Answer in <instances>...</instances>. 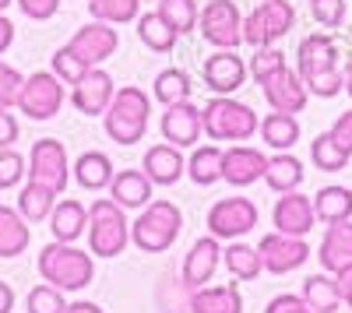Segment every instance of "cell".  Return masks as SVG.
<instances>
[{"label":"cell","instance_id":"6da1fadb","mask_svg":"<svg viewBox=\"0 0 352 313\" xmlns=\"http://www.w3.org/2000/svg\"><path fill=\"white\" fill-rule=\"evenodd\" d=\"M296 71L307 92L317 99H335L345 92V71L338 67V43L328 32H314L296 49Z\"/></svg>","mask_w":352,"mask_h":313},{"label":"cell","instance_id":"7a4b0ae2","mask_svg":"<svg viewBox=\"0 0 352 313\" xmlns=\"http://www.w3.org/2000/svg\"><path fill=\"white\" fill-rule=\"evenodd\" d=\"M39 275L46 286L60 292H81L85 286H92L96 278V261L92 250H78L74 243H46L39 250Z\"/></svg>","mask_w":352,"mask_h":313},{"label":"cell","instance_id":"3957f363","mask_svg":"<svg viewBox=\"0 0 352 313\" xmlns=\"http://www.w3.org/2000/svg\"><path fill=\"white\" fill-rule=\"evenodd\" d=\"M148 113H152V99L148 92H141L138 84H124L116 89L109 109L102 113V124H106V134L116 141V145H138L144 141V130H148Z\"/></svg>","mask_w":352,"mask_h":313},{"label":"cell","instance_id":"277c9868","mask_svg":"<svg viewBox=\"0 0 352 313\" xmlns=\"http://www.w3.org/2000/svg\"><path fill=\"white\" fill-rule=\"evenodd\" d=\"M180 229H184V211L166 197H159L148 208H141V215L131 222V243L144 253H162L180 240Z\"/></svg>","mask_w":352,"mask_h":313},{"label":"cell","instance_id":"5b68a950","mask_svg":"<svg viewBox=\"0 0 352 313\" xmlns=\"http://www.w3.org/2000/svg\"><path fill=\"white\" fill-rule=\"evenodd\" d=\"M131 243V222L113 197H99L88 208V250L92 257H120Z\"/></svg>","mask_w":352,"mask_h":313},{"label":"cell","instance_id":"8992f818","mask_svg":"<svg viewBox=\"0 0 352 313\" xmlns=\"http://www.w3.org/2000/svg\"><path fill=\"white\" fill-rule=\"evenodd\" d=\"M201 120H204V134L212 141H250L261 130L257 113L247 102H236L232 95H215L201 109Z\"/></svg>","mask_w":352,"mask_h":313},{"label":"cell","instance_id":"52a82bcc","mask_svg":"<svg viewBox=\"0 0 352 313\" xmlns=\"http://www.w3.org/2000/svg\"><path fill=\"white\" fill-rule=\"evenodd\" d=\"M197 32L215 49H236L243 43V14L236 8V0H208L201 8Z\"/></svg>","mask_w":352,"mask_h":313},{"label":"cell","instance_id":"ba28073f","mask_svg":"<svg viewBox=\"0 0 352 313\" xmlns=\"http://www.w3.org/2000/svg\"><path fill=\"white\" fill-rule=\"evenodd\" d=\"M28 180L50 187L53 194L67 190L71 162H67V148L56 137H39L32 145V152H28Z\"/></svg>","mask_w":352,"mask_h":313},{"label":"cell","instance_id":"9c48e42d","mask_svg":"<svg viewBox=\"0 0 352 313\" xmlns=\"http://www.w3.org/2000/svg\"><path fill=\"white\" fill-rule=\"evenodd\" d=\"M64 106V81L53 71H36L25 78V89L18 99V109L28 120H53Z\"/></svg>","mask_w":352,"mask_h":313},{"label":"cell","instance_id":"30bf717a","mask_svg":"<svg viewBox=\"0 0 352 313\" xmlns=\"http://www.w3.org/2000/svg\"><path fill=\"white\" fill-rule=\"evenodd\" d=\"M257 205L250 197H222V201L212 205L208 211V233L215 240H243L247 233H254L257 225Z\"/></svg>","mask_w":352,"mask_h":313},{"label":"cell","instance_id":"8fae6325","mask_svg":"<svg viewBox=\"0 0 352 313\" xmlns=\"http://www.w3.org/2000/svg\"><path fill=\"white\" fill-rule=\"evenodd\" d=\"M250 67L236 49H215L212 56H204L201 64V78H204V89L212 95H236L243 89Z\"/></svg>","mask_w":352,"mask_h":313},{"label":"cell","instance_id":"7c38bea8","mask_svg":"<svg viewBox=\"0 0 352 313\" xmlns=\"http://www.w3.org/2000/svg\"><path fill=\"white\" fill-rule=\"evenodd\" d=\"M261 261H264V271L272 275H289L310 261V243L303 236H285V233H268L261 236Z\"/></svg>","mask_w":352,"mask_h":313},{"label":"cell","instance_id":"4fadbf2b","mask_svg":"<svg viewBox=\"0 0 352 313\" xmlns=\"http://www.w3.org/2000/svg\"><path fill=\"white\" fill-rule=\"evenodd\" d=\"M261 92H264V99H268V106L275 113H292V117L303 113L307 102H310L307 81L300 78V71H292V67H282L268 81H261Z\"/></svg>","mask_w":352,"mask_h":313},{"label":"cell","instance_id":"5bb4252c","mask_svg":"<svg viewBox=\"0 0 352 313\" xmlns=\"http://www.w3.org/2000/svg\"><path fill=\"white\" fill-rule=\"evenodd\" d=\"M272 222H275V233H285V236H310L314 225H317V215H314V197L292 190V194H282L275 201V211H272Z\"/></svg>","mask_w":352,"mask_h":313},{"label":"cell","instance_id":"9a60e30c","mask_svg":"<svg viewBox=\"0 0 352 313\" xmlns=\"http://www.w3.org/2000/svg\"><path fill=\"white\" fill-rule=\"evenodd\" d=\"M159 130L169 145L176 148H197V141L204 134V120H201V109L194 102H176V106H166L162 120H159Z\"/></svg>","mask_w":352,"mask_h":313},{"label":"cell","instance_id":"2e32d148","mask_svg":"<svg viewBox=\"0 0 352 313\" xmlns=\"http://www.w3.org/2000/svg\"><path fill=\"white\" fill-rule=\"evenodd\" d=\"M67 46L81 56L88 67H99V64H106L109 56L116 53V46H120V36H116V28L106 25V21H88L85 28H78V32L71 36Z\"/></svg>","mask_w":352,"mask_h":313},{"label":"cell","instance_id":"e0dca14e","mask_svg":"<svg viewBox=\"0 0 352 313\" xmlns=\"http://www.w3.org/2000/svg\"><path fill=\"white\" fill-rule=\"evenodd\" d=\"M113 95H116L113 74H106L102 67H92L71 89V106L78 113H85V117H102V113L109 109V102H113Z\"/></svg>","mask_w":352,"mask_h":313},{"label":"cell","instance_id":"ac0fdd59","mask_svg":"<svg viewBox=\"0 0 352 313\" xmlns=\"http://www.w3.org/2000/svg\"><path fill=\"white\" fill-rule=\"evenodd\" d=\"M268 169V155L250 148V145H232L226 148V159H222V180L229 187H250L264 176Z\"/></svg>","mask_w":352,"mask_h":313},{"label":"cell","instance_id":"d6986e66","mask_svg":"<svg viewBox=\"0 0 352 313\" xmlns=\"http://www.w3.org/2000/svg\"><path fill=\"white\" fill-rule=\"evenodd\" d=\"M219 264H222V246H219V240L208 233V236H201L194 246H190V253H187V261H184V286L194 292V289H201V286H208V281L215 278V271H219Z\"/></svg>","mask_w":352,"mask_h":313},{"label":"cell","instance_id":"ffe728a7","mask_svg":"<svg viewBox=\"0 0 352 313\" xmlns=\"http://www.w3.org/2000/svg\"><path fill=\"white\" fill-rule=\"evenodd\" d=\"M141 169L148 173V180L155 187H173V183H180L187 176V159L180 155V148L166 141V145H152L148 152H144Z\"/></svg>","mask_w":352,"mask_h":313},{"label":"cell","instance_id":"44dd1931","mask_svg":"<svg viewBox=\"0 0 352 313\" xmlns=\"http://www.w3.org/2000/svg\"><path fill=\"white\" fill-rule=\"evenodd\" d=\"M317 261L328 275H338L342 268L352 264V218L328 225L324 240H320V246H317Z\"/></svg>","mask_w":352,"mask_h":313},{"label":"cell","instance_id":"7402d4cb","mask_svg":"<svg viewBox=\"0 0 352 313\" xmlns=\"http://www.w3.org/2000/svg\"><path fill=\"white\" fill-rule=\"evenodd\" d=\"M152 180L144 169H120L109 183V197L120 208H148L152 205Z\"/></svg>","mask_w":352,"mask_h":313},{"label":"cell","instance_id":"603a6c76","mask_svg":"<svg viewBox=\"0 0 352 313\" xmlns=\"http://www.w3.org/2000/svg\"><path fill=\"white\" fill-rule=\"evenodd\" d=\"M50 233L56 243H74L88 233V208L81 201H74V197H67V201H56L53 215H50Z\"/></svg>","mask_w":352,"mask_h":313},{"label":"cell","instance_id":"cb8c5ba5","mask_svg":"<svg viewBox=\"0 0 352 313\" xmlns=\"http://www.w3.org/2000/svg\"><path fill=\"white\" fill-rule=\"evenodd\" d=\"M190 313H243V296L236 289V281L194 289L190 292Z\"/></svg>","mask_w":352,"mask_h":313},{"label":"cell","instance_id":"d4e9b609","mask_svg":"<svg viewBox=\"0 0 352 313\" xmlns=\"http://www.w3.org/2000/svg\"><path fill=\"white\" fill-rule=\"evenodd\" d=\"M303 162L292 152H278L268 159V169H264V183H268L275 194H292L303 187Z\"/></svg>","mask_w":352,"mask_h":313},{"label":"cell","instance_id":"484cf974","mask_svg":"<svg viewBox=\"0 0 352 313\" xmlns=\"http://www.w3.org/2000/svg\"><path fill=\"white\" fill-rule=\"evenodd\" d=\"M303 303L314 313H335L342 306V289H338V278H331L328 271L320 275H307L303 278Z\"/></svg>","mask_w":352,"mask_h":313},{"label":"cell","instance_id":"4316f807","mask_svg":"<svg viewBox=\"0 0 352 313\" xmlns=\"http://www.w3.org/2000/svg\"><path fill=\"white\" fill-rule=\"evenodd\" d=\"M300 120L292 117V113H268V117L261 120V141L275 152H292V145L300 141Z\"/></svg>","mask_w":352,"mask_h":313},{"label":"cell","instance_id":"83f0119b","mask_svg":"<svg viewBox=\"0 0 352 313\" xmlns=\"http://www.w3.org/2000/svg\"><path fill=\"white\" fill-rule=\"evenodd\" d=\"M28 240H32V229L21 218V211L0 205V257H18V253H25Z\"/></svg>","mask_w":352,"mask_h":313},{"label":"cell","instance_id":"f1b7e54d","mask_svg":"<svg viewBox=\"0 0 352 313\" xmlns=\"http://www.w3.org/2000/svg\"><path fill=\"white\" fill-rule=\"evenodd\" d=\"M113 176H116V169H113L106 152H85L74 162V180L85 190H106L113 183Z\"/></svg>","mask_w":352,"mask_h":313},{"label":"cell","instance_id":"f546056e","mask_svg":"<svg viewBox=\"0 0 352 313\" xmlns=\"http://www.w3.org/2000/svg\"><path fill=\"white\" fill-rule=\"evenodd\" d=\"M222 159H226V148L219 145H197L187 159V176L197 183V187H212L222 180Z\"/></svg>","mask_w":352,"mask_h":313},{"label":"cell","instance_id":"4dcf8cb0","mask_svg":"<svg viewBox=\"0 0 352 313\" xmlns=\"http://www.w3.org/2000/svg\"><path fill=\"white\" fill-rule=\"evenodd\" d=\"M314 215H317V222H324V225L352 218V190L349 187H335V183L320 187L314 194Z\"/></svg>","mask_w":352,"mask_h":313},{"label":"cell","instance_id":"1f68e13d","mask_svg":"<svg viewBox=\"0 0 352 313\" xmlns=\"http://www.w3.org/2000/svg\"><path fill=\"white\" fill-rule=\"evenodd\" d=\"M138 39L148 46L152 53H173L176 39H180V32L159 14V11H148L138 18Z\"/></svg>","mask_w":352,"mask_h":313},{"label":"cell","instance_id":"d6a6232c","mask_svg":"<svg viewBox=\"0 0 352 313\" xmlns=\"http://www.w3.org/2000/svg\"><path fill=\"white\" fill-rule=\"evenodd\" d=\"M222 264L229 268L232 278H240V281H254V278L264 271L261 250L250 246V243H240V240H232V243L222 250Z\"/></svg>","mask_w":352,"mask_h":313},{"label":"cell","instance_id":"836d02e7","mask_svg":"<svg viewBox=\"0 0 352 313\" xmlns=\"http://www.w3.org/2000/svg\"><path fill=\"white\" fill-rule=\"evenodd\" d=\"M264 21V32H268L272 43H278L282 36H289L292 28H296V8L289 4V0H261L254 8Z\"/></svg>","mask_w":352,"mask_h":313},{"label":"cell","instance_id":"e575fe53","mask_svg":"<svg viewBox=\"0 0 352 313\" xmlns=\"http://www.w3.org/2000/svg\"><path fill=\"white\" fill-rule=\"evenodd\" d=\"M56 197H60V194H53L50 187L28 180V183L21 187V194H18V211H21V218H25V222H43V218H50V215H53Z\"/></svg>","mask_w":352,"mask_h":313},{"label":"cell","instance_id":"d590c367","mask_svg":"<svg viewBox=\"0 0 352 313\" xmlns=\"http://www.w3.org/2000/svg\"><path fill=\"white\" fill-rule=\"evenodd\" d=\"M152 95H155L162 106L190 102V95H194V81H190V74L180 71V67H166V71L155 78V84H152Z\"/></svg>","mask_w":352,"mask_h":313},{"label":"cell","instance_id":"8d00e7d4","mask_svg":"<svg viewBox=\"0 0 352 313\" xmlns=\"http://www.w3.org/2000/svg\"><path fill=\"white\" fill-rule=\"evenodd\" d=\"M310 159H314V165L320 169V173H342L352 155L338 145L331 134H317V137L310 141Z\"/></svg>","mask_w":352,"mask_h":313},{"label":"cell","instance_id":"74e56055","mask_svg":"<svg viewBox=\"0 0 352 313\" xmlns=\"http://www.w3.org/2000/svg\"><path fill=\"white\" fill-rule=\"evenodd\" d=\"M92 21H106V25H127L141 18V0H88Z\"/></svg>","mask_w":352,"mask_h":313},{"label":"cell","instance_id":"f35d334b","mask_svg":"<svg viewBox=\"0 0 352 313\" xmlns=\"http://www.w3.org/2000/svg\"><path fill=\"white\" fill-rule=\"evenodd\" d=\"M176 32L187 36L197 28V18H201V8H197V0H159V8H155Z\"/></svg>","mask_w":352,"mask_h":313},{"label":"cell","instance_id":"ab89813d","mask_svg":"<svg viewBox=\"0 0 352 313\" xmlns=\"http://www.w3.org/2000/svg\"><path fill=\"white\" fill-rule=\"evenodd\" d=\"M88 71H92V67H88V64L81 60V56H78L71 46H60V49L53 53V74L60 78L64 84H71V89H74V84H78Z\"/></svg>","mask_w":352,"mask_h":313},{"label":"cell","instance_id":"60d3db41","mask_svg":"<svg viewBox=\"0 0 352 313\" xmlns=\"http://www.w3.org/2000/svg\"><path fill=\"white\" fill-rule=\"evenodd\" d=\"M250 78L261 84V81H268L272 74H278L282 67H289L285 64V53L282 49H275V46H261V49H254V56H250Z\"/></svg>","mask_w":352,"mask_h":313},{"label":"cell","instance_id":"b9f144b4","mask_svg":"<svg viewBox=\"0 0 352 313\" xmlns=\"http://www.w3.org/2000/svg\"><path fill=\"white\" fill-rule=\"evenodd\" d=\"M25 306H28V313H64L67 310L64 292L53 289V286H36L32 292H28Z\"/></svg>","mask_w":352,"mask_h":313},{"label":"cell","instance_id":"7bdbcfd3","mask_svg":"<svg viewBox=\"0 0 352 313\" xmlns=\"http://www.w3.org/2000/svg\"><path fill=\"white\" fill-rule=\"evenodd\" d=\"M349 0H310V14L320 28H338L345 21Z\"/></svg>","mask_w":352,"mask_h":313},{"label":"cell","instance_id":"ee69618b","mask_svg":"<svg viewBox=\"0 0 352 313\" xmlns=\"http://www.w3.org/2000/svg\"><path fill=\"white\" fill-rule=\"evenodd\" d=\"M21 89H25V78H21L11 64L0 60V109H11V106H18Z\"/></svg>","mask_w":352,"mask_h":313},{"label":"cell","instance_id":"f6af8a7d","mask_svg":"<svg viewBox=\"0 0 352 313\" xmlns=\"http://www.w3.org/2000/svg\"><path fill=\"white\" fill-rule=\"evenodd\" d=\"M25 159L14 152V148H4L0 152V190H11V187H18L21 180H25Z\"/></svg>","mask_w":352,"mask_h":313},{"label":"cell","instance_id":"bcb514c9","mask_svg":"<svg viewBox=\"0 0 352 313\" xmlns=\"http://www.w3.org/2000/svg\"><path fill=\"white\" fill-rule=\"evenodd\" d=\"M18 8L32 21H50L56 11H60V0H18Z\"/></svg>","mask_w":352,"mask_h":313},{"label":"cell","instance_id":"7dc6e473","mask_svg":"<svg viewBox=\"0 0 352 313\" xmlns=\"http://www.w3.org/2000/svg\"><path fill=\"white\" fill-rule=\"evenodd\" d=\"M264 313H314L307 303H303V296H292V292H282V296H275L268 306H264Z\"/></svg>","mask_w":352,"mask_h":313},{"label":"cell","instance_id":"c3c4849f","mask_svg":"<svg viewBox=\"0 0 352 313\" xmlns=\"http://www.w3.org/2000/svg\"><path fill=\"white\" fill-rule=\"evenodd\" d=\"M338 145L352 155V109H345V113H338L335 117V124H331V130H328Z\"/></svg>","mask_w":352,"mask_h":313},{"label":"cell","instance_id":"681fc988","mask_svg":"<svg viewBox=\"0 0 352 313\" xmlns=\"http://www.w3.org/2000/svg\"><path fill=\"white\" fill-rule=\"evenodd\" d=\"M14 141H18V120L11 117L8 109H0V152L11 148Z\"/></svg>","mask_w":352,"mask_h":313},{"label":"cell","instance_id":"f907efd6","mask_svg":"<svg viewBox=\"0 0 352 313\" xmlns=\"http://www.w3.org/2000/svg\"><path fill=\"white\" fill-rule=\"evenodd\" d=\"M335 278H338V289H342V303L352 310V264H349V268H342Z\"/></svg>","mask_w":352,"mask_h":313},{"label":"cell","instance_id":"816d5d0a","mask_svg":"<svg viewBox=\"0 0 352 313\" xmlns=\"http://www.w3.org/2000/svg\"><path fill=\"white\" fill-rule=\"evenodd\" d=\"M11 43H14V25H11V18L0 14V53H8Z\"/></svg>","mask_w":352,"mask_h":313},{"label":"cell","instance_id":"f5cc1de1","mask_svg":"<svg viewBox=\"0 0 352 313\" xmlns=\"http://www.w3.org/2000/svg\"><path fill=\"white\" fill-rule=\"evenodd\" d=\"M14 310V289L8 281H0V313H11Z\"/></svg>","mask_w":352,"mask_h":313},{"label":"cell","instance_id":"db71d44e","mask_svg":"<svg viewBox=\"0 0 352 313\" xmlns=\"http://www.w3.org/2000/svg\"><path fill=\"white\" fill-rule=\"evenodd\" d=\"M64 313H106V310L96 306V303H88V299H78V303H67Z\"/></svg>","mask_w":352,"mask_h":313},{"label":"cell","instance_id":"11a10c76","mask_svg":"<svg viewBox=\"0 0 352 313\" xmlns=\"http://www.w3.org/2000/svg\"><path fill=\"white\" fill-rule=\"evenodd\" d=\"M345 92H349V99H352V60L345 64Z\"/></svg>","mask_w":352,"mask_h":313},{"label":"cell","instance_id":"9f6ffc18","mask_svg":"<svg viewBox=\"0 0 352 313\" xmlns=\"http://www.w3.org/2000/svg\"><path fill=\"white\" fill-rule=\"evenodd\" d=\"M11 4H14V0H0V14H4V11H8Z\"/></svg>","mask_w":352,"mask_h":313}]
</instances>
